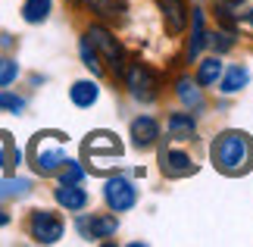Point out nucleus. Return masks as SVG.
Returning a JSON list of instances; mask_svg holds the SVG:
<instances>
[{
  "instance_id": "nucleus-25",
  "label": "nucleus",
  "mask_w": 253,
  "mask_h": 247,
  "mask_svg": "<svg viewBox=\"0 0 253 247\" xmlns=\"http://www.w3.org/2000/svg\"><path fill=\"white\" fill-rule=\"evenodd\" d=\"M63 166H66V172L60 175V182H82V175H84V169H82L79 163H69V160H66Z\"/></svg>"
},
{
  "instance_id": "nucleus-14",
  "label": "nucleus",
  "mask_w": 253,
  "mask_h": 247,
  "mask_svg": "<svg viewBox=\"0 0 253 247\" xmlns=\"http://www.w3.org/2000/svg\"><path fill=\"white\" fill-rule=\"evenodd\" d=\"M247 82H250V72H247V69H244V66H231L228 72H225V78H222L219 91H222V94H238Z\"/></svg>"
},
{
  "instance_id": "nucleus-6",
  "label": "nucleus",
  "mask_w": 253,
  "mask_h": 247,
  "mask_svg": "<svg viewBox=\"0 0 253 247\" xmlns=\"http://www.w3.org/2000/svg\"><path fill=\"white\" fill-rule=\"evenodd\" d=\"M103 197H106V203H110L113 213H125V210H131V206L138 203V191H134L131 182L122 179V175H116V179L106 182Z\"/></svg>"
},
{
  "instance_id": "nucleus-12",
  "label": "nucleus",
  "mask_w": 253,
  "mask_h": 247,
  "mask_svg": "<svg viewBox=\"0 0 253 247\" xmlns=\"http://www.w3.org/2000/svg\"><path fill=\"white\" fill-rule=\"evenodd\" d=\"M131 138H134V147H150L153 141L160 138V125L153 116H138V119L131 122Z\"/></svg>"
},
{
  "instance_id": "nucleus-2",
  "label": "nucleus",
  "mask_w": 253,
  "mask_h": 247,
  "mask_svg": "<svg viewBox=\"0 0 253 247\" xmlns=\"http://www.w3.org/2000/svg\"><path fill=\"white\" fill-rule=\"evenodd\" d=\"M28 153H32V163H35V169L41 172V175L56 172L66 163L63 135H38L35 141H32V147H28Z\"/></svg>"
},
{
  "instance_id": "nucleus-21",
  "label": "nucleus",
  "mask_w": 253,
  "mask_h": 247,
  "mask_svg": "<svg viewBox=\"0 0 253 247\" xmlns=\"http://www.w3.org/2000/svg\"><path fill=\"white\" fill-rule=\"evenodd\" d=\"M28 188H32L28 179H0V200L3 197H22L28 194Z\"/></svg>"
},
{
  "instance_id": "nucleus-18",
  "label": "nucleus",
  "mask_w": 253,
  "mask_h": 247,
  "mask_svg": "<svg viewBox=\"0 0 253 247\" xmlns=\"http://www.w3.org/2000/svg\"><path fill=\"white\" fill-rule=\"evenodd\" d=\"M50 6H53V0H25V6H22L25 22H44L50 16Z\"/></svg>"
},
{
  "instance_id": "nucleus-5",
  "label": "nucleus",
  "mask_w": 253,
  "mask_h": 247,
  "mask_svg": "<svg viewBox=\"0 0 253 247\" xmlns=\"http://www.w3.org/2000/svg\"><path fill=\"white\" fill-rule=\"evenodd\" d=\"M119 153H122V144L116 141V135H110V132H94L84 141V156L97 166H103L106 160H116Z\"/></svg>"
},
{
  "instance_id": "nucleus-20",
  "label": "nucleus",
  "mask_w": 253,
  "mask_h": 247,
  "mask_svg": "<svg viewBox=\"0 0 253 247\" xmlns=\"http://www.w3.org/2000/svg\"><path fill=\"white\" fill-rule=\"evenodd\" d=\"M75 3H84L87 9H94V13H100V16H119L125 9L122 0H75Z\"/></svg>"
},
{
  "instance_id": "nucleus-15",
  "label": "nucleus",
  "mask_w": 253,
  "mask_h": 247,
  "mask_svg": "<svg viewBox=\"0 0 253 247\" xmlns=\"http://www.w3.org/2000/svg\"><path fill=\"white\" fill-rule=\"evenodd\" d=\"M175 91H178L184 106H191V110H200L203 106V94H200V88L194 85L191 78H178V82H175Z\"/></svg>"
},
{
  "instance_id": "nucleus-23",
  "label": "nucleus",
  "mask_w": 253,
  "mask_h": 247,
  "mask_svg": "<svg viewBox=\"0 0 253 247\" xmlns=\"http://www.w3.org/2000/svg\"><path fill=\"white\" fill-rule=\"evenodd\" d=\"M16 75H19V63L16 60H0V88L13 85Z\"/></svg>"
},
{
  "instance_id": "nucleus-4",
  "label": "nucleus",
  "mask_w": 253,
  "mask_h": 247,
  "mask_svg": "<svg viewBox=\"0 0 253 247\" xmlns=\"http://www.w3.org/2000/svg\"><path fill=\"white\" fill-rule=\"evenodd\" d=\"M128 91H131V97L150 103L160 94V75L153 69H147L144 63H131L128 66Z\"/></svg>"
},
{
  "instance_id": "nucleus-10",
  "label": "nucleus",
  "mask_w": 253,
  "mask_h": 247,
  "mask_svg": "<svg viewBox=\"0 0 253 247\" xmlns=\"http://www.w3.org/2000/svg\"><path fill=\"white\" fill-rule=\"evenodd\" d=\"M160 160H163V172L172 175V179H181V175H194V169H197V166L191 163V156H188V153H181V150H163V153H160Z\"/></svg>"
},
{
  "instance_id": "nucleus-3",
  "label": "nucleus",
  "mask_w": 253,
  "mask_h": 247,
  "mask_svg": "<svg viewBox=\"0 0 253 247\" xmlns=\"http://www.w3.org/2000/svg\"><path fill=\"white\" fill-rule=\"evenodd\" d=\"M84 38L91 41L94 50L103 53V60H106V66H110V72H116V75L125 72V50H122V44L116 41V38L106 32L103 25H91V28L84 32Z\"/></svg>"
},
{
  "instance_id": "nucleus-8",
  "label": "nucleus",
  "mask_w": 253,
  "mask_h": 247,
  "mask_svg": "<svg viewBox=\"0 0 253 247\" xmlns=\"http://www.w3.org/2000/svg\"><path fill=\"white\" fill-rule=\"evenodd\" d=\"M79 232H82V238L87 241H97V238H110V235H116V229H119V222H116V216H82L79 222Z\"/></svg>"
},
{
  "instance_id": "nucleus-26",
  "label": "nucleus",
  "mask_w": 253,
  "mask_h": 247,
  "mask_svg": "<svg viewBox=\"0 0 253 247\" xmlns=\"http://www.w3.org/2000/svg\"><path fill=\"white\" fill-rule=\"evenodd\" d=\"M231 44H235V41H231V35H228V32L212 35V47H216L219 53H222V50H231Z\"/></svg>"
},
{
  "instance_id": "nucleus-29",
  "label": "nucleus",
  "mask_w": 253,
  "mask_h": 247,
  "mask_svg": "<svg viewBox=\"0 0 253 247\" xmlns=\"http://www.w3.org/2000/svg\"><path fill=\"white\" fill-rule=\"evenodd\" d=\"M247 22H250V25H253V9H250V13H247Z\"/></svg>"
},
{
  "instance_id": "nucleus-30",
  "label": "nucleus",
  "mask_w": 253,
  "mask_h": 247,
  "mask_svg": "<svg viewBox=\"0 0 253 247\" xmlns=\"http://www.w3.org/2000/svg\"><path fill=\"white\" fill-rule=\"evenodd\" d=\"M231 3H238V0H231Z\"/></svg>"
},
{
  "instance_id": "nucleus-9",
  "label": "nucleus",
  "mask_w": 253,
  "mask_h": 247,
  "mask_svg": "<svg viewBox=\"0 0 253 247\" xmlns=\"http://www.w3.org/2000/svg\"><path fill=\"white\" fill-rule=\"evenodd\" d=\"M56 203L72 210V213H79L87 206V194H84V188H79V182H60V188H56Z\"/></svg>"
},
{
  "instance_id": "nucleus-11",
  "label": "nucleus",
  "mask_w": 253,
  "mask_h": 247,
  "mask_svg": "<svg viewBox=\"0 0 253 247\" xmlns=\"http://www.w3.org/2000/svg\"><path fill=\"white\" fill-rule=\"evenodd\" d=\"M163 19H166L169 35H181L184 25H188V6L181 0H163Z\"/></svg>"
},
{
  "instance_id": "nucleus-16",
  "label": "nucleus",
  "mask_w": 253,
  "mask_h": 247,
  "mask_svg": "<svg viewBox=\"0 0 253 247\" xmlns=\"http://www.w3.org/2000/svg\"><path fill=\"white\" fill-rule=\"evenodd\" d=\"M97 85L94 82H75L72 85V91H69V97H72V103L75 106H94L97 103Z\"/></svg>"
},
{
  "instance_id": "nucleus-17",
  "label": "nucleus",
  "mask_w": 253,
  "mask_h": 247,
  "mask_svg": "<svg viewBox=\"0 0 253 247\" xmlns=\"http://www.w3.org/2000/svg\"><path fill=\"white\" fill-rule=\"evenodd\" d=\"M191 19H194V32H191V41H188V56H197L207 44V32H203V13L200 9H191Z\"/></svg>"
},
{
  "instance_id": "nucleus-13",
  "label": "nucleus",
  "mask_w": 253,
  "mask_h": 247,
  "mask_svg": "<svg viewBox=\"0 0 253 247\" xmlns=\"http://www.w3.org/2000/svg\"><path fill=\"white\" fill-rule=\"evenodd\" d=\"M166 128H169V138H175V141H191V135H194V128H197V125H194V116L191 113H172Z\"/></svg>"
},
{
  "instance_id": "nucleus-24",
  "label": "nucleus",
  "mask_w": 253,
  "mask_h": 247,
  "mask_svg": "<svg viewBox=\"0 0 253 247\" xmlns=\"http://www.w3.org/2000/svg\"><path fill=\"white\" fill-rule=\"evenodd\" d=\"M0 110L22 113V110H25V100H22V97H16V94H6V91H0Z\"/></svg>"
},
{
  "instance_id": "nucleus-27",
  "label": "nucleus",
  "mask_w": 253,
  "mask_h": 247,
  "mask_svg": "<svg viewBox=\"0 0 253 247\" xmlns=\"http://www.w3.org/2000/svg\"><path fill=\"white\" fill-rule=\"evenodd\" d=\"M216 13H219V19H222V22H225V28L231 32V28H235V19H231V9H228L225 3H222V6L216 9Z\"/></svg>"
},
{
  "instance_id": "nucleus-22",
  "label": "nucleus",
  "mask_w": 253,
  "mask_h": 247,
  "mask_svg": "<svg viewBox=\"0 0 253 247\" xmlns=\"http://www.w3.org/2000/svg\"><path fill=\"white\" fill-rule=\"evenodd\" d=\"M79 50H82V60H84V66L91 69L94 75H100V72H103V66H100V56H97V50L91 47V41H87V38H82Z\"/></svg>"
},
{
  "instance_id": "nucleus-19",
  "label": "nucleus",
  "mask_w": 253,
  "mask_h": 247,
  "mask_svg": "<svg viewBox=\"0 0 253 247\" xmlns=\"http://www.w3.org/2000/svg\"><path fill=\"white\" fill-rule=\"evenodd\" d=\"M222 75V63L219 56H210V60H203L200 69H197V85H216V78Z\"/></svg>"
},
{
  "instance_id": "nucleus-28",
  "label": "nucleus",
  "mask_w": 253,
  "mask_h": 247,
  "mask_svg": "<svg viewBox=\"0 0 253 247\" xmlns=\"http://www.w3.org/2000/svg\"><path fill=\"white\" fill-rule=\"evenodd\" d=\"M6 222H9V216H6L3 210H0V225H6Z\"/></svg>"
},
{
  "instance_id": "nucleus-7",
  "label": "nucleus",
  "mask_w": 253,
  "mask_h": 247,
  "mask_svg": "<svg viewBox=\"0 0 253 247\" xmlns=\"http://www.w3.org/2000/svg\"><path fill=\"white\" fill-rule=\"evenodd\" d=\"M28 229H32V238L38 244H56L63 238V219L47 210H38L32 216V222H28Z\"/></svg>"
},
{
  "instance_id": "nucleus-1",
  "label": "nucleus",
  "mask_w": 253,
  "mask_h": 247,
  "mask_svg": "<svg viewBox=\"0 0 253 247\" xmlns=\"http://www.w3.org/2000/svg\"><path fill=\"white\" fill-rule=\"evenodd\" d=\"M212 166L225 175H244L253 166V141L244 132H225L210 147Z\"/></svg>"
}]
</instances>
